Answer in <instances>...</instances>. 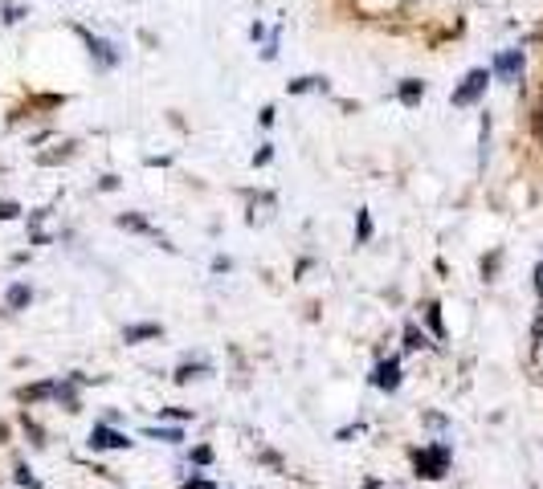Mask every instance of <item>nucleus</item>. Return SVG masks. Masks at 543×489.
<instances>
[{
	"label": "nucleus",
	"mask_w": 543,
	"mask_h": 489,
	"mask_svg": "<svg viewBox=\"0 0 543 489\" xmlns=\"http://www.w3.org/2000/svg\"><path fill=\"white\" fill-rule=\"evenodd\" d=\"M372 237V216L368 212H359V240H368Z\"/></svg>",
	"instance_id": "12"
},
{
	"label": "nucleus",
	"mask_w": 543,
	"mask_h": 489,
	"mask_svg": "<svg viewBox=\"0 0 543 489\" xmlns=\"http://www.w3.org/2000/svg\"><path fill=\"white\" fill-rule=\"evenodd\" d=\"M12 216H21V208L9 200H0V221H12Z\"/></svg>",
	"instance_id": "13"
},
{
	"label": "nucleus",
	"mask_w": 543,
	"mask_h": 489,
	"mask_svg": "<svg viewBox=\"0 0 543 489\" xmlns=\"http://www.w3.org/2000/svg\"><path fill=\"white\" fill-rule=\"evenodd\" d=\"M155 335H160V326H155V322L127 326V330H123V338H127V343H144V338H155Z\"/></svg>",
	"instance_id": "6"
},
{
	"label": "nucleus",
	"mask_w": 543,
	"mask_h": 489,
	"mask_svg": "<svg viewBox=\"0 0 543 489\" xmlns=\"http://www.w3.org/2000/svg\"><path fill=\"white\" fill-rule=\"evenodd\" d=\"M127 436L123 432H115V428H107V424H95L90 428V449H127Z\"/></svg>",
	"instance_id": "4"
},
{
	"label": "nucleus",
	"mask_w": 543,
	"mask_h": 489,
	"mask_svg": "<svg viewBox=\"0 0 543 489\" xmlns=\"http://www.w3.org/2000/svg\"><path fill=\"white\" fill-rule=\"evenodd\" d=\"M147 436H152V441H185L180 428H147Z\"/></svg>",
	"instance_id": "10"
},
{
	"label": "nucleus",
	"mask_w": 543,
	"mask_h": 489,
	"mask_svg": "<svg viewBox=\"0 0 543 489\" xmlns=\"http://www.w3.org/2000/svg\"><path fill=\"white\" fill-rule=\"evenodd\" d=\"M535 286H539V297H543V265H539V278H535Z\"/></svg>",
	"instance_id": "17"
},
{
	"label": "nucleus",
	"mask_w": 543,
	"mask_h": 489,
	"mask_svg": "<svg viewBox=\"0 0 543 489\" xmlns=\"http://www.w3.org/2000/svg\"><path fill=\"white\" fill-rule=\"evenodd\" d=\"M372 384H376L380 392H397V387H400V363H397V359L376 363V371H372Z\"/></svg>",
	"instance_id": "5"
},
{
	"label": "nucleus",
	"mask_w": 543,
	"mask_h": 489,
	"mask_svg": "<svg viewBox=\"0 0 543 489\" xmlns=\"http://www.w3.org/2000/svg\"><path fill=\"white\" fill-rule=\"evenodd\" d=\"M413 465H417V473H421V477H429V481L446 477V469H449V449H446V444H429V449H417V452H413Z\"/></svg>",
	"instance_id": "1"
},
{
	"label": "nucleus",
	"mask_w": 543,
	"mask_h": 489,
	"mask_svg": "<svg viewBox=\"0 0 543 489\" xmlns=\"http://www.w3.org/2000/svg\"><path fill=\"white\" fill-rule=\"evenodd\" d=\"M421 94H425V86H421V82H413V77H408L405 86H400V102H405V106L421 102Z\"/></svg>",
	"instance_id": "7"
},
{
	"label": "nucleus",
	"mask_w": 543,
	"mask_h": 489,
	"mask_svg": "<svg viewBox=\"0 0 543 489\" xmlns=\"http://www.w3.org/2000/svg\"><path fill=\"white\" fill-rule=\"evenodd\" d=\"M429 326H433L437 335H446V330H441V314H437V306H429Z\"/></svg>",
	"instance_id": "14"
},
{
	"label": "nucleus",
	"mask_w": 543,
	"mask_h": 489,
	"mask_svg": "<svg viewBox=\"0 0 543 489\" xmlns=\"http://www.w3.org/2000/svg\"><path fill=\"white\" fill-rule=\"evenodd\" d=\"M29 297H33L29 286H12V289H9V306H12V310H25V306H29Z\"/></svg>",
	"instance_id": "8"
},
{
	"label": "nucleus",
	"mask_w": 543,
	"mask_h": 489,
	"mask_svg": "<svg viewBox=\"0 0 543 489\" xmlns=\"http://www.w3.org/2000/svg\"><path fill=\"white\" fill-rule=\"evenodd\" d=\"M185 489H213V481H204V477H201V481H188Z\"/></svg>",
	"instance_id": "16"
},
{
	"label": "nucleus",
	"mask_w": 543,
	"mask_h": 489,
	"mask_svg": "<svg viewBox=\"0 0 543 489\" xmlns=\"http://www.w3.org/2000/svg\"><path fill=\"white\" fill-rule=\"evenodd\" d=\"M302 90H327V82L323 77H299V82H291V94H302Z\"/></svg>",
	"instance_id": "9"
},
{
	"label": "nucleus",
	"mask_w": 543,
	"mask_h": 489,
	"mask_svg": "<svg viewBox=\"0 0 543 489\" xmlns=\"http://www.w3.org/2000/svg\"><path fill=\"white\" fill-rule=\"evenodd\" d=\"M405 346H408V351H417V346H425V335H421L417 326H408V330H405Z\"/></svg>",
	"instance_id": "11"
},
{
	"label": "nucleus",
	"mask_w": 543,
	"mask_h": 489,
	"mask_svg": "<svg viewBox=\"0 0 543 489\" xmlns=\"http://www.w3.org/2000/svg\"><path fill=\"white\" fill-rule=\"evenodd\" d=\"M495 74H498V82H514V77L523 74V53H519V49H506V53H498V58H495Z\"/></svg>",
	"instance_id": "3"
},
{
	"label": "nucleus",
	"mask_w": 543,
	"mask_h": 489,
	"mask_svg": "<svg viewBox=\"0 0 543 489\" xmlns=\"http://www.w3.org/2000/svg\"><path fill=\"white\" fill-rule=\"evenodd\" d=\"M193 460H196V465H209V460H213V449H196Z\"/></svg>",
	"instance_id": "15"
},
{
	"label": "nucleus",
	"mask_w": 543,
	"mask_h": 489,
	"mask_svg": "<svg viewBox=\"0 0 543 489\" xmlns=\"http://www.w3.org/2000/svg\"><path fill=\"white\" fill-rule=\"evenodd\" d=\"M486 82H490V74H486V69H470V74L462 77V86L454 90V106H474L478 98L486 94Z\"/></svg>",
	"instance_id": "2"
}]
</instances>
